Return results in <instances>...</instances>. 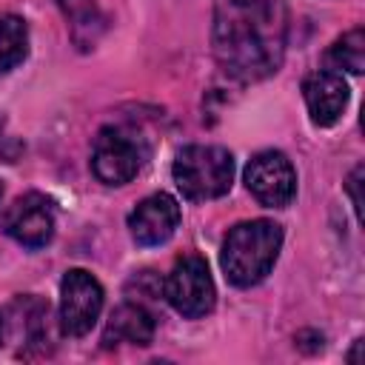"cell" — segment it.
Returning <instances> with one entry per match:
<instances>
[{
    "instance_id": "9",
    "label": "cell",
    "mask_w": 365,
    "mask_h": 365,
    "mask_svg": "<svg viewBox=\"0 0 365 365\" xmlns=\"http://www.w3.org/2000/svg\"><path fill=\"white\" fill-rule=\"evenodd\" d=\"M180 225V205L168 194H151L128 214V228L137 245H163Z\"/></svg>"
},
{
    "instance_id": "1",
    "label": "cell",
    "mask_w": 365,
    "mask_h": 365,
    "mask_svg": "<svg viewBox=\"0 0 365 365\" xmlns=\"http://www.w3.org/2000/svg\"><path fill=\"white\" fill-rule=\"evenodd\" d=\"M288 43L285 0H214L211 46L220 68L242 83L282 66Z\"/></svg>"
},
{
    "instance_id": "10",
    "label": "cell",
    "mask_w": 365,
    "mask_h": 365,
    "mask_svg": "<svg viewBox=\"0 0 365 365\" xmlns=\"http://www.w3.org/2000/svg\"><path fill=\"white\" fill-rule=\"evenodd\" d=\"M302 97L314 125H334L348 106V83L334 68H317L302 80Z\"/></svg>"
},
{
    "instance_id": "18",
    "label": "cell",
    "mask_w": 365,
    "mask_h": 365,
    "mask_svg": "<svg viewBox=\"0 0 365 365\" xmlns=\"http://www.w3.org/2000/svg\"><path fill=\"white\" fill-rule=\"evenodd\" d=\"M0 128H3V117H0Z\"/></svg>"
},
{
    "instance_id": "6",
    "label": "cell",
    "mask_w": 365,
    "mask_h": 365,
    "mask_svg": "<svg viewBox=\"0 0 365 365\" xmlns=\"http://www.w3.org/2000/svg\"><path fill=\"white\" fill-rule=\"evenodd\" d=\"M245 185L259 205L285 208L297 194V171L282 151H259L245 165Z\"/></svg>"
},
{
    "instance_id": "15",
    "label": "cell",
    "mask_w": 365,
    "mask_h": 365,
    "mask_svg": "<svg viewBox=\"0 0 365 365\" xmlns=\"http://www.w3.org/2000/svg\"><path fill=\"white\" fill-rule=\"evenodd\" d=\"M359 180H362V165L354 168V174L348 177V191H351V200H354V211L356 217L362 220V197H359Z\"/></svg>"
},
{
    "instance_id": "17",
    "label": "cell",
    "mask_w": 365,
    "mask_h": 365,
    "mask_svg": "<svg viewBox=\"0 0 365 365\" xmlns=\"http://www.w3.org/2000/svg\"><path fill=\"white\" fill-rule=\"evenodd\" d=\"M0 197H3V182H0Z\"/></svg>"
},
{
    "instance_id": "16",
    "label": "cell",
    "mask_w": 365,
    "mask_h": 365,
    "mask_svg": "<svg viewBox=\"0 0 365 365\" xmlns=\"http://www.w3.org/2000/svg\"><path fill=\"white\" fill-rule=\"evenodd\" d=\"M3 334H6V314L0 311V345H3Z\"/></svg>"
},
{
    "instance_id": "2",
    "label": "cell",
    "mask_w": 365,
    "mask_h": 365,
    "mask_svg": "<svg viewBox=\"0 0 365 365\" xmlns=\"http://www.w3.org/2000/svg\"><path fill=\"white\" fill-rule=\"evenodd\" d=\"M279 248H282V228L277 222L248 220L228 231L220 251V265L234 285L248 288L265 279V274L274 268L279 257Z\"/></svg>"
},
{
    "instance_id": "13",
    "label": "cell",
    "mask_w": 365,
    "mask_h": 365,
    "mask_svg": "<svg viewBox=\"0 0 365 365\" xmlns=\"http://www.w3.org/2000/svg\"><path fill=\"white\" fill-rule=\"evenodd\" d=\"M29 54V26L17 14H0V74L11 71Z\"/></svg>"
},
{
    "instance_id": "14",
    "label": "cell",
    "mask_w": 365,
    "mask_h": 365,
    "mask_svg": "<svg viewBox=\"0 0 365 365\" xmlns=\"http://www.w3.org/2000/svg\"><path fill=\"white\" fill-rule=\"evenodd\" d=\"M328 60L336 68H345L351 74H362V68H365V31L362 29H351L348 34H342L331 46Z\"/></svg>"
},
{
    "instance_id": "11",
    "label": "cell",
    "mask_w": 365,
    "mask_h": 365,
    "mask_svg": "<svg viewBox=\"0 0 365 365\" xmlns=\"http://www.w3.org/2000/svg\"><path fill=\"white\" fill-rule=\"evenodd\" d=\"M151 336H154V317L140 302H125L111 314L103 342L106 345H117V342L148 345Z\"/></svg>"
},
{
    "instance_id": "3",
    "label": "cell",
    "mask_w": 365,
    "mask_h": 365,
    "mask_svg": "<svg viewBox=\"0 0 365 365\" xmlns=\"http://www.w3.org/2000/svg\"><path fill=\"white\" fill-rule=\"evenodd\" d=\"M171 174L182 197L194 202L217 200L234 182V157L222 145H188L177 154Z\"/></svg>"
},
{
    "instance_id": "4",
    "label": "cell",
    "mask_w": 365,
    "mask_h": 365,
    "mask_svg": "<svg viewBox=\"0 0 365 365\" xmlns=\"http://www.w3.org/2000/svg\"><path fill=\"white\" fill-rule=\"evenodd\" d=\"M165 299L171 302V308L188 319L205 317L214 308V279L208 271V262L197 254H185L174 262L171 274L165 277L163 285Z\"/></svg>"
},
{
    "instance_id": "5",
    "label": "cell",
    "mask_w": 365,
    "mask_h": 365,
    "mask_svg": "<svg viewBox=\"0 0 365 365\" xmlns=\"http://www.w3.org/2000/svg\"><path fill=\"white\" fill-rule=\"evenodd\" d=\"M100 311H103L100 282L83 268L66 271V277L60 282V328H63V334H68V336L88 334L94 328Z\"/></svg>"
},
{
    "instance_id": "12",
    "label": "cell",
    "mask_w": 365,
    "mask_h": 365,
    "mask_svg": "<svg viewBox=\"0 0 365 365\" xmlns=\"http://www.w3.org/2000/svg\"><path fill=\"white\" fill-rule=\"evenodd\" d=\"M60 9L66 20L71 23V37L80 48H88L97 40V31L103 26L97 0H60Z\"/></svg>"
},
{
    "instance_id": "8",
    "label": "cell",
    "mask_w": 365,
    "mask_h": 365,
    "mask_svg": "<svg viewBox=\"0 0 365 365\" xmlns=\"http://www.w3.org/2000/svg\"><path fill=\"white\" fill-rule=\"evenodd\" d=\"M3 231L26 248H43L54 234V211L43 194L17 197L3 214Z\"/></svg>"
},
{
    "instance_id": "7",
    "label": "cell",
    "mask_w": 365,
    "mask_h": 365,
    "mask_svg": "<svg viewBox=\"0 0 365 365\" xmlns=\"http://www.w3.org/2000/svg\"><path fill=\"white\" fill-rule=\"evenodd\" d=\"M143 154L137 143L120 128H103L94 137L91 148V171L106 185H125L137 177Z\"/></svg>"
}]
</instances>
